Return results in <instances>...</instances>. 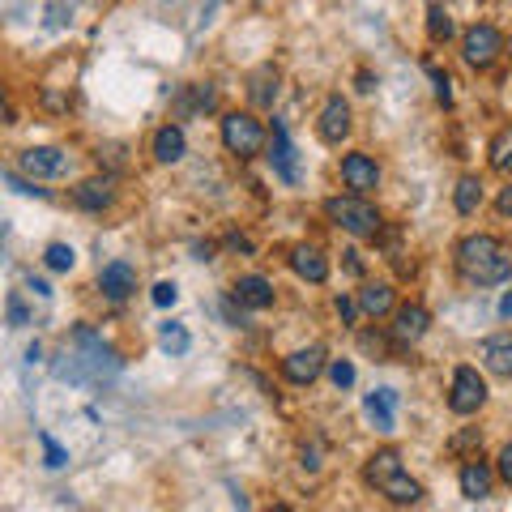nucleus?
Here are the masks:
<instances>
[{
	"mask_svg": "<svg viewBox=\"0 0 512 512\" xmlns=\"http://www.w3.org/2000/svg\"><path fill=\"white\" fill-rule=\"evenodd\" d=\"M483 406H487V380L478 376V367L461 363L453 372V389H448V410L466 419V414H478Z\"/></svg>",
	"mask_w": 512,
	"mask_h": 512,
	"instance_id": "6",
	"label": "nucleus"
},
{
	"mask_svg": "<svg viewBox=\"0 0 512 512\" xmlns=\"http://www.w3.org/2000/svg\"><path fill=\"white\" fill-rule=\"evenodd\" d=\"M320 372H325V350L308 346V350H295V355L282 359V376L291 384H316Z\"/></svg>",
	"mask_w": 512,
	"mask_h": 512,
	"instance_id": "13",
	"label": "nucleus"
},
{
	"mask_svg": "<svg viewBox=\"0 0 512 512\" xmlns=\"http://www.w3.org/2000/svg\"><path fill=\"white\" fill-rule=\"evenodd\" d=\"M363 483L372 487V491H380L389 504H419L423 500V487L406 474L402 457H397V448H376V453L367 457Z\"/></svg>",
	"mask_w": 512,
	"mask_h": 512,
	"instance_id": "2",
	"label": "nucleus"
},
{
	"mask_svg": "<svg viewBox=\"0 0 512 512\" xmlns=\"http://www.w3.org/2000/svg\"><path fill=\"white\" fill-rule=\"evenodd\" d=\"M329 380L338 384V389H350V384H355V363H346V359H338L329 367Z\"/></svg>",
	"mask_w": 512,
	"mask_h": 512,
	"instance_id": "30",
	"label": "nucleus"
},
{
	"mask_svg": "<svg viewBox=\"0 0 512 512\" xmlns=\"http://www.w3.org/2000/svg\"><path fill=\"white\" fill-rule=\"evenodd\" d=\"M99 291L111 299V303H124L128 295L137 291V269L128 261H111L103 274H99Z\"/></svg>",
	"mask_w": 512,
	"mask_h": 512,
	"instance_id": "15",
	"label": "nucleus"
},
{
	"mask_svg": "<svg viewBox=\"0 0 512 512\" xmlns=\"http://www.w3.org/2000/svg\"><path fill=\"white\" fill-rule=\"evenodd\" d=\"M453 205H457L461 218H470V214L483 210V180H478V175H461L457 192H453Z\"/></svg>",
	"mask_w": 512,
	"mask_h": 512,
	"instance_id": "23",
	"label": "nucleus"
},
{
	"mask_svg": "<svg viewBox=\"0 0 512 512\" xmlns=\"http://www.w3.org/2000/svg\"><path fill=\"white\" fill-rule=\"evenodd\" d=\"M350 103L342 99V94H329L325 107H320V120H316V133L325 146H342V141L350 137Z\"/></svg>",
	"mask_w": 512,
	"mask_h": 512,
	"instance_id": "9",
	"label": "nucleus"
},
{
	"mask_svg": "<svg viewBox=\"0 0 512 512\" xmlns=\"http://www.w3.org/2000/svg\"><path fill=\"white\" fill-rule=\"evenodd\" d=\"M158 346H163L167 355H184V350H188L184 325H158Z\"/></svg>",
	"mask_w": 512,
	"mask_h": 512,
	"instance_id": "27",
	"label": "nucleus"
},
{
	"mask_svg": "<svg viewBox=\"0 0 512 512\" xmlns=\"http://www.w3.org/2000/svg\"><path fill=\"white\" fill-rule=\"evenodd\" d=\"M73 205L77 210H86V214H103V210H111V205H116V184L107 180H82L73 188Z\"/></svg>",
	"mask_w": 512,
	"mask_h": 512,
	"instance_id": "14",
	"label": "nucleus"
},
{
	"mask_svg": "<svg viewBox=\"0 0 512 512\" xmlns=\"http://www.w3.org/2000/svg\"><path fill=\"white\" fill-rule=\"evenodd\" d=\"M427 35H431V43H448L457 35V26H453V18L440 9V5H431L427 9Z\"/></svg>",
	"mask_w": 512,
	"mask_h": 512,
	"instance_id": "25",
	"label": "nucleus"
},
{
	"mask_svg": "<svg viewBox=\"0 0 512 512\" xmlns=\"http://www.w3.org/2000/svg\"><path fill=\"white\" fill-rule=\"evenodd\" d=\"M478 359H483V367L491 376L512 380V333H495V338H487L483 346H478Z\"/></svg>",
	"mask_w": 512,
	"mask_h": 512,
	"instance_id": "16",
	"label": "nucleus"
},
{
	"mask_svg": "<svg viewBox=\"0 0 512 512\" xmlns=\"http://www.w3.org/2000/svg\"><path fill=\"white\" fill-rule=\"evenodd\" d=\"M43 265L52 269V274H69V269L77 265V252H73L69 244H47V252H43Z\"/></svg>",
	"mask_w": 512,
	"mask_h": 512,
	"instance_id": "26",
	"label": "nucleus"
},
{
	"mask_svg": "<svg viewBox=\"0 0 512 512\" xmlns=\"http://www.w3.org/2000/svg\"><path fill=\"white\" fill-rule=\"evenodd\" d=\"M291 269L303 278V282H312V286H320L329 278V261H325V252H320L316 244H299V248H291Z\"/></svg>",
	"mask_w": 512,
	"mask_h": 512,
	"instance_id": "17",
	"label": "nucleus"
},
{
	"mask_svg": "<svg viewBox=\"0 0 512 512\" xmlns=\"http://www.w3.org/2000/svg\"><path fill=\"white\" fill-rule=\"evenodd\" d=\"M5 184H13V188H18V192H22V197H39V201L47 197V188H35V184H26V180H22V175H18V171H5Z\"/></svg>",
	"mask_w": 512,
	"mask_h": 512,
	"instance_id": "31",
	"label": "nucleus"
},
{
	"mask_svg": "<svg viewBox=\"0 0 512 512\" xmlns=\"http://www.w3.org/2000/svg\"><path fill=\"white\" fill-rule=\"evenodd\" d=\"M325 218L333 222V227H342L346 235H355V239H376L380 227H384V218L380 210L367 197H359V192H346V197H329L325 201Z\"/></svg>",
	"mask_w": 512,
	"mask_h": 512,
	"instance_id": "3",
	"label": "nucleus"
},
{
	"mask_svg": "<svg viewBox=\"0 0 512 512\" xmlns=\"http://www.w3.org/2000/svg\"><path fill=\"white\" fill-rule=\"evenodd\" d=\"M333 308H338V316L346 320V325H350V320H355V299H346V295H338V299H333Z\"/></svg>",
	"mask_w": 512,
	"mask_h": 512,
	"instance_id": "34",
	"label": "nucleus"
},
{
	"mask_svg": "<svg viewBox=\"0 0 512 512\" xmlns=\"http://www.w3.org/2000/svg\"><path fill=\"white\" fill-rule=\"evenodd\" d=\"M500 316H512V291L500 299Z\"/></svg>",
	"mask_w": 512,
	"mask_h": 512,
	"instance_id": "38",
	"label": "nucleus"
},
{
	"mask_svg": "<svg viewBox=\"0 0 512 512\" xmlns=\"http://www.w3.org/2000/svg\"><path fill=\"white\" fill-rule=\"evenodd\" d=\"M508 47H512V43H508Z\"/></svg>",
	"mask_w": 512,
	"mask_h": 512,
	"instance_id": "39",
	"label": "nucleus"
},
{
	"mask_svg": "<svg viewBox=\"0 0 512 512\" xmlns=\"http://www.w3.org/2000/svg\"><path fill=\"white\" fill-rule=\"evenodd\" d=\"M278 90H282V77H278L274 64H261V69L248 77V99H252V107H261V111H269L278 103Z\"/></svg>",
	"mask_w": 512,
	"mask_h": 512,
	"instance_id": "20",
	"label": "nucleus"
},
{
	"mask_svg": "<svg viewBox=\"0 0 512 512\" xmlns=\"http://www.w3.org/2000/svg\"><path fill=\"white\" fill-rule=\"evenodd\" d=\"M500 56H504V35L491 22H474L466 35H461V60H466L470 69L487 73Z\"/></svg>",
	"mask_w": 512,
	"mask_h": 512,
	"instance_id": "5",
	"label": "nucleus"
},
{
	"mask_svg": "<svg viewBox=\"0 0 512 512\" xmlns=\"http://www.w3.org/2000/svg\"><path fill=\"white\" fill-rule=\"evenodd\" d=\"M222 146L235 158H256L265 150V124L252 111H227L222 116Z\"/></svg>",
	"mask_w": 512,
	"mask_h": 512,
	"instance_id": "4",
	"label": "nucleus"
},
{
	"mask_svg": "<svg viewBox=\"0 0 512 512\" xmlns=\"http://www.w3.org/2000/svg\"><path fill=\"white\" fill-rule=\"evenodd\" d=\"M495 474H500L504 483L512 487V444H504V448H500V461H495Z\"/></svg>",
	"mask_w": 512,
	"mask_h": 512,
	"instance_id": "33",
	"label": "nucleus"
},
{
	"mask_svg": "<svg viewBox=\"0 0 512 512\" xmlns=\"http://www.w3.org/2000/svg\"><path fill=\"white\" fill-rule=\"evenodd\" d=\"M495 210H500L504 218H512V184H508V188L500 192V201H495Z\"/></svg>",
	"mask_w": 512,
	"mask_h": 512,
	"instance_id": "36",
	"label": "nucleus"
},
{
	"mask_svg": "<svg viewBox=\"0 0 512 512\" xmlns=\"http://www.w3.org/2000/svg\"><path fill=\"white\" fill-rule=\"evenodd\" d=\"M150 150H154V163H163V167H171V163H180V158L188 154V141H184V128L180 124H163L154 133V141H150Z\"/></svg>",
	"mask_w": 512,
	"mask_h": 512,
	"instance_id": "19",
	"label": "nucleus"
},
{
	"mask_svg": "<svg viewBox=\"0 0 512 512\" xmlns=\"http://www.w3.org/2000/svg\"><path fill=\"white\" fill-rule=\"evenodd\" d=\"M342 184L350 192H359V197H372V192L380 188V163L372 154H363V150L346 154L342 158Z\"/></svg>",
	"mask_w": 512,
	"mask_h": 512,
	"instance_id": "10",
	"label": "nucleus"
},
{
	"mask_svg": "<svg viewBox=\"0 0 512 512\" xmlns=\"http://www.w3.org/2000/svg\"><path fill=\"white\" fill-rule=\"evenodd\" d=\"M363 410H367V419L376 423V431H397V419H393V410H397V393L393 389H376V393H367V402H363Z\"/></svg>",
	"mask_w": 512,
	"mask_h": 512,
	"instance_id": "22",
	"label": "nucleus"
},
{
	"mask_svg": "<svg viewBox=\"0 0 512 512\" xmlns=\"http://www.w3.org/2000/svg\"><path fill=\"white\" fill-rule=\"evenodd\" d=\"M487 154H491V167H495V171H500V175H512V124H504L500 133L491 137Z\"/></svg>",
	"mask_w": 512,
	"mask_h": 512,
	"instance_id": "24",
	"label": "nucleus"
},
{
	"mask_svg": "<svg viewBox=\"0 0 512 512\" xmlns=\"http://www.w3.org/2000/svg\"><path fill=\"white\" fill-rule=\"evenodd\" d=\"M474 440H478V436H474V431H466V436H457V440H453V448H457V453H461V448H470Z\"/></svg>",
	"mask_w": 512,
	"mask_h": 512,
	"instance_id": "37",
	"label": "nucleus"
},
{
	"mask_svg": "<svg viewBox=\"0 0 512 512\" xmlns=\"http://www.w3.org/2000/svg\"><path fill=\"white\" fill-rule=\"evenodd\" d=\"M453 256L470 286H500L512 278V252L495 235H466Z\"/></svg>",
	"mask_w": 512,
	"mask_h": 512,
	"instance_id": "1",
	"label": "nucleus"
},
{
	"mask_svg": "<svg viewBox=\"0 0 512 512\" xmlns=\"http://www.w3.org/2000/svg\"><path fill=\"white\" fill-rule=\"evenodd\" d=\"M359 312L372 316V320L393 316V312H397V291H393L389 282H363V291H359Z\"/></svg>",
	"mask_w": 512,
	"mask_h": 512,
	"instance_id": "18",
	"label": "nucleus"
},
{
	"mask_svg": "<svg viewBox=\"0 0 512 512\" xmlns=\"http://www.w3.org/2000/svg\"><path fill=\"white\" fill-rule=\"evenodd\" d=\"M457 483H461V495H466V500H487V495H491V483H495V474H491L487 461L470 457L466 466H461Z\"/></svg>",
	"mask_w": 512,
	"mask_h": 512,
	"instance_id": "21",
	"label": "nucleus"
},
{
	"mask_svg": "<svg viewBox=\"0 0 512 512\" xmlns=\"http://www.w3.org/2000/svg\"><path fill=\"white\" fill-rule=\"evenodd\" d=\"M299 457H303V461H299V466H303V470H312V474L320 470V453H316V448H303V453H299Z\"/></svg>",
	"mask_w": 512,
	"mask_h": 512,
	"instance_id": "35",
	"label": "nucleus"
},
{
	"mask_svg": "<svg viewBox=\"0 0 512 512\" xmlns=\"http://www.w3.org/2000/svg\"><path fill=\"white\" fill-rule=\"evenodd\" d=\"M231 299L239 303V308L265 312V308H274V282L261 278V274H244V278H235Z\"/></svg>",
	"mask_w": 512,
	"mask_h": 512,
	"instance_id": "12",
	"label": "nucleus"
},
{
	"mask_svg": "<svg viewBox=\"0 0 512 512\" xmlns=\"http://www.w3.org/2000/svg\"><path fill=\"white\" fill-rule=\"evenodd\" d=\"M427 77H431V86H436L440 107H453V82H448V73H440L436 64H427Z\"/></svg>",
	"mask_w": 512,
	"mask_h": 512,
	"instance_id": "28",
	"label": "nucleus"
},
{
	"mask_svg": "<svg viewBox=\"0 0 512 512\" xmlns=\"http://www.w3.org/2000/svg\"><path fill=\"white\" fill-rule=\"evenodd\" d=\"M39 444H43V457H47V466H52V470H60L64 461H69V453H64V448H60V444H56L52 436H47V431L39 436Z\"/></svg>",
	"mask_w": 512,
	"mask_h": 512,
	"instance_id": "29",
	"label": "nucleus"
},
{
	"mask_svg": "<svg viewBox=\"0 0 512 512\" xmlns=\"http://www.w3.org/2000/svg\"><path fill=\"white\" fill-rule=\"evenodd\" d=\"M175 299H180V291H175V282H158V286H154V303H158V308H171Z\"/></svg>",
	"mask_w": 512,
	"mask_h": 512,
	"instance_id": "32",
	"label": "nucleus"
},
{
	"mask_svg": "<svg viewBox=\"0 0 512 512\" xmlns=\"http://www.w3.org/2000/svg\"><path fill=\"white\" fill-rule=\"evenodd\" d=\"M269 167H274L278 180L286 184H299V163H295V146H291V133H286V124L274 120V141H269Z\"/></svg>",
	"mask_w": 512,
	"mask_h": 512,
	"instance_id": "11",
	"label": "nucleus"
},
{
	"mask_svg": "<svg viewBox=\"0 0 512 512\" xmlns=\"http://www.w3.org/2000/svg\"><path fill=\"white\" fill-rule=\"evenodd\" d=\"M427 329H431V312L423 308V303H402V308L393 312L389 338H393V346L410 350V346H419L427 338Z\"/></svg>",
	"mask_w": 512,
	"mask_h": 512,
	"instance_id": "8",
	"label": "nucleus"
},
{
	"mask_svg": "<svg viewBox=\"0 0 512 512\" xmlns=\"http://www.w3.org/2000/svg\"><path fill=\"white\" fill-rule=\"evenodd\" d=\"M18 171H26L30 180H60L73 171V154L56 146H30L18 154Z\"/></svg>",
	"mask_w": 512,
	"mask_h": 512,
	"instance_id": "7",
	"label": "nucleus"
}]
</instances>
